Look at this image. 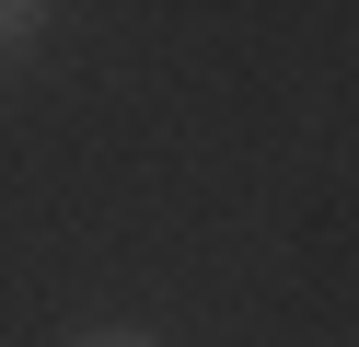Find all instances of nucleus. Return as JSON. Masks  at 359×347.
I'll return each instance as SVG.
<instances>
[{
	"instance_id": "f257e3e1",
	"label": "nucleus",
	"mask_w": 359,
	"mask_h": 347,
	"mask_svg": "<svg viewBox=\"0 0 359 347\" xmlns=\"http://www.w3.org/2000/svg\"><path fill=\"white\" fill-rule=\"evenodd\" d=\"M70 347H151L140 324H104V336H70Z\"/></svg>"
},
{
	"instance_id": "f03ea898",
	"label": "nucleus",
	"mask_w": 359,
	"mask_h": 347,
	"mask_svg": "<svg viewBox=\"0 0 359 347\" xmlns=\"http://www.w3.org/2000/svg\"><path fill=\"white\" fill-rule=\"evenodd\" d=\"M24 23H35V12H24V0H0V46H24Z\"/></svg>"
}]
</instances>
